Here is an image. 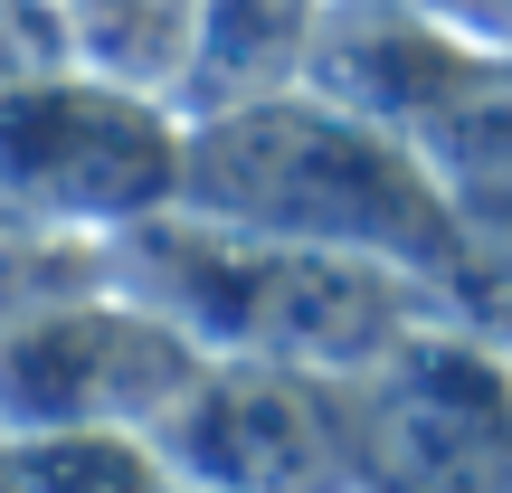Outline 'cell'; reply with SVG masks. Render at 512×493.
<instances>
[]
</instances>
